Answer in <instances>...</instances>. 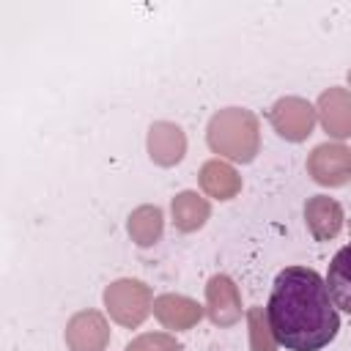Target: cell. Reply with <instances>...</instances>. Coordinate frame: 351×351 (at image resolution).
I'll use <instances>...</instances> for the list:
<instances>
[{
  "label": "cell",
  "mask_w": 351,
  "mask_h": 351,
  "mask_svg": "<svg viewBox=\"0 0 351 351\" xmlns=\"http://www.w3.org/2000/svg\"><path fill=\"white\" fill-rule=\"evenodd\" d=\"M266 318L274 343L288 351H318L329 346L340 329L326 280L307 266H285L274 277Z\"/></svg>",
  "instance_id": "cell-1"
},
{
  "label": "cell",
  "mask_w": 351,
  "mask_h": 351,
  "mask_svg": "<svg viewBox=\"0 0 351 351\" xmlns=\"http://www.w3.org/2000/svg\"><path fill=\"white\" fill-rule=\"evenodd\" d=\"M208 145L233 162H252L261 145L258 118L241 107L219 110L208 123Z\"/></svg>",
  "instance_id": "cell-2"
},
{
  "label": "cell",
  "mask_w": 351,
  "mask_h": 351,
  "mask_svg": "<svg viewBox=\"0 0 351 351\" xmlns=\"http://www.w3.org/2000/svg\"><path fill=\"white\" fill-rule=\"evenodd\" d=\"M107 313L121 326H140L143 318L151 313V291L140 280H118L104 291Z\"/></svg>",
  "instance_id": "cell-3"
},
{
  "label": "cell",
  "mask_w": 351,
  "mask_h": 351,
  "mask_svg": "<svg viewBox=\"0 0 351 351\" xmlns=\"http://www.w3.org/2000/svg\"><path fill=\"white\" fill-rule=\"evenodd\" d=\"M307 173L324 186H343L351 181V148L340 143H324L313 148L307 159Z\"/></svg>",
  "instance_id": "cell-4"
},
{
  "label": "cell",
  "mask_w": 351,
  "mask_h": 351,
  "mask_svg": "<svg viewBox=\"0 0 351 351\" xmlns=\"http://www.w3.org/2000/svg\"><path fill=\"white\" fill-rule=\"evenodd\" d=\"M269 121L271 126L277 129L280 137L291 140V143H299L304 140L313 126H315V110L310 101L299 99V96H288V99H280L271 112H269Z\"/></svg>",
  "instance_id": "cell-5"
},
{
  "label": "cell",
  "mask_w": 351,
  "mask_h": 351,
  "mask_svg": "<svg viewBox=\"0 0 351 351\" xmlns=\"http://www.w3.org/2000/svg\"><path fill=\"white\" fill-rule=\"evenodd\" d=\"M206 307H208V318L217 326H233L241 318V299H239V288L233 285V280L228 274H214L206 285Z\"/></svg>",
  "instance_id": "cell-6"
},
{
  "label": "cell",
  "mask_w": 351,
  "mask_h": 351,
  "mask_svg": "<svg viewBox=\"0 0 351 351\" xmlns=\"http://www.w3.org/2000/svg\"><path fill=\"white\" fill-rule=\"evenodd\" d=\"M110 340V329L104 318L93 310L77 313L66 326V343L71 351H104Z\"/></svg>",
  "instance_id": "cell-7"
},
{
  "label": "cell",
  "mask_w": 351,
  "mask_h": 351,
  "mask_svg": "<svg viewBox=\"0 0 351 351\" xmlns=\"http://www.w3.org/2000/svg\"><path fill=\"white\" fill-rule=\"evenodd\" d=\"M304 222L318 241H329L343 228V208L337 200H332L326 195H315L304 206Z\"/></svg>",
  "instance_id": "cell-8"
},
{
  "label": "cell",
  "mask_w": 351,
  "mask_h": 351,
  "mask_svg": "<svg viewBox=\"0 0 351 351\" xmlns=\"http://www.w3.org/2000/svg\"><path fill=\"white\" fill-rule=\"evenodd\" d=\"M321 123L332 137H351V93L343 88H329L318 99Z\"/></svg>",
  "instance_id": "cell-9"
},
{
  "label": "cell",
  "mask_w": 351,
  "mask_h": 351,
  "mask_svg": "<svg viewBox=\"0 0 351 351\" xmlns=\"http://www.w3.org/2000/svg\"><path fill=\"white\" fill-rule=\"evenodd\" d=\"M184 151H186V137L176 123L159 121V123L151 126V132H148V154H151V159L156 165L170 167L176 162H181Z\"/></svg>",
  "instance_id": "cell-10"
},
{
  "label": "cell",
  "mask_w": 351,
  "mask_h": 351,
  "mask_svg": "<svg viewBox=\"0 0 351 351\" xmlns=\"http://www.w3.org/2000/svg\"><path fill=\"white\" fill-rule=\"evenodd\" d=\"M154 315L162 321V326L167 329H189L200 321L203 310L197 302L178 296V293H165L159 299H154Z\"/></svg>",
  "instance_id": "cell-11"
},
{
  "label": "cell",
  "mask_w": 351,
  "mask_h": 351,
  "mask_svg": "<svg viewBox=\"0 0 351 351\" xmlns=\"http://www.w3.org/2000/svg\"><path fill=\"white\" fill-rule=\"evenodd\" d=\"M326 288H329L335 307L351 315V244L335 252L329 271H326Z\"/></svg>",
  "instance_id": "cell-12"
},
{
  "label": "cell",
  "mask_w": 351,
  "mask_h": 351,
  "mask_svg": "<svg viewBox=\"0 0 351 351\" xmlns=\"http://www.w3.org/2000/svg\"><path fill=\"white\" fill-rule=\"evenodd\" d=\"M200 186L217 200H230L241 189V178L236 176V170L230 165H225L219 159H211L200 167Z\"/></svg>",
  "instance_id": "cell-13"
},
{
  "label": "cell",
  "mask_w": 351,
  "mask_h": 351,
  "mask_svg": "<svg viewBox=\"0 0 351 351\" xmlns=\"http://www.w3.org/2000/svg\"><path fill=\"white\" fill-rule=\"evenodd\" d=\"M208 211H211L208 203L197 192H181V195L173 197V222L184 233H192V230L203 228L206 219H208Z\"/></svg>",
  "instance_id": "cell-14"
},
{
  "label": "cell",
  "mask_w": 351,
  "mask_h": 351,
  "mask_svg": "<svg viewBox=\"0 0 351 351\" xmlns=\"http://www.w3.org/2000/svg\"><path fill=\"white\" fill-rule=\"evenodd\" d=\"M129 233L140 247H151L162 236V211L156 206H140L129 217Z\"/></svg>",
  "instance_id": "cell-15"
},
{
  "label": "cell",
  "mask_w": 351,
  "mask_h": 351,
  "mask_svg": "<svg viewBox=\"0 0 351 351\" xmlns=\"http://www.w3.org/2000/svg\"><path fill=\"white\" fill-rule=\"evenodd\" d=\"M250 329H252V351H274V335L269 329V318L263 310H250Z\"/></svg>",
  "instance_id": "cell-16"
},
{
  "label": "cell",
  "mask_w": 351,
  "mask_h": 351,
  "mask_svg": "<svg viewBox=\"0 0 351 351\" xmlns=\"http://www.w3.org/2000/svg\"><path fill=\"white\" fill-rule=\"evenodd\" d=\"M126 351H181V346L176 343V337L165 332H154V335H140L137 340H132Z\"/></svg>",
  "instance_id": "cell-17"
},
{
  "label": "cell",
  "mask_w": 351,
  "mask_h": 351,
  "mask_svg": "<svg viewBox=\"0 0 351 351\" xmlns=\"http://www.w3.org/2000/svg\"><path fill=\"white\" fill-rule=\"evenodd\" d=\"M348 82H351V71H348Z\"/></svg>",
  "instance_id": "cell-18"
}]
</instances>
